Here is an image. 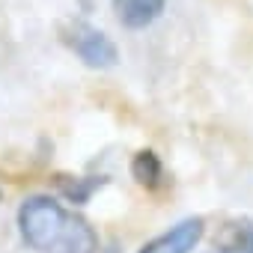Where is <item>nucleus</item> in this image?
Here are the masks:
<instances>
[{
	"instance_id": "obj_3",
	"label": "nucleus",
	"mask_w": 253,
	"mask_h": 253,
	"mask_svg": "<svg viewBox=\"0 0 253 253\" xmlns=\"http://www.w3.org/2000/svg\"><path fill=\"white\" fill-rule=\"evenodd\" d=\"M203 232H206V220L203 217H185V220L173 223L167 232H161L152 241H146L137 253H191L200 244Z\"/></svg>"
},
{
	"instance_id": "obj_6",
	"label": "nucleus",
	"mask_w": 253,
	"mask_h": 253,
	"mask_svg": "<svg viewBox=\"0 0 253 253\" xmlns=\"http://www.w3.org/2000/svg\"><path fill=\"white\" fill-rule=\"evenodd\" d=\"M223 241L238 244L247 253H253V220H235V223H229L226 232H223Z\"/></svg>"
},
{
	"instance_id": "obj_4",
	"label": "nucleus",
	"mask_w": 253,
	"mask_h": 253,
	"mask_svg": "<svg viewBox=\"0 0 253 253\" xmlns=\"http://www.w3.org/2000/svg\"><path fill=\"white\" fill-rule=\"evenodd\" d=\"M110 6L125 30H146L164 15L167 0H110Z\"/></svg>"
},
{
	"instance_id": "obj_5",
	"label": "nucleus",
	"mask_w": 253,
	"mask_h": 253,
	"mask_svg": "<svg viewBox=\"0 0 253 253\" xmlns=\"http://www.w3.org/2000/svg\"><path fill=\"white\" fill-rule=\"evenodd\" d=\"M131 176H134L137 185L152 191V188H158L164 182V164L152 149H140L134 155V161H131Z\"/></svg>"
},
{
	"instance_id": "obj_2",
	"label": "nucleus",
	"mask_w": 253,
	"mask_h": 253,
	"mask_svg": "<svg viewBox=\"0 0 253 253\" xmlns=\"http://www.w3.org/2000/svg\"><path fill=\"white\" fill-rule=\"evenodd\" d=\"M63 42L66 48L89 69H113L119 63V51L113 45V39L107 33H101L98 27H92L89 21H69L63 27Z\"/></svg>"
},
{
	"instance_id": "obj_7",
	"label": "nucleus",
	"mask_w": 253,
	"mask_h": 253,
	"mask_svg": "<svg viewBox=\"0 0 253 253\" xmlns=\"http://www.w3.org/2000/svg\"><path fill=\"white\" fill-rule=\"evenodd\" d=\"M101 185H104V176H98V179L92 176L89 182H75V185H66V182H63V194H66L72 203H86L89 194H92L95 188H101Z\"/></svg>"
},
{
	"instance_id": "obj_8",
	"label": "nucleus",
	"mask_w": 253,
	"mask_h": 253,
	"mask_svg": "<svg viewBox=\"0 0 253 253\" xmlns=\"http://www.w3.org/2000/svg\"><path fill=\"white\" fill-rule=\"evenodd\" d=\"M206 253H247L244 247H238V244H229V241H223L220 247H214V250H206Z\"/></svg>"
},
{
	"instance_id": "obj_1",
	"label": "nucleus",
	"mask_w": 253,
	"mask_h": 253,
	"mask_svg": "<svg viewBox=\"0 0 253 253\" xmlns=\"http://www.w3.org/2000/svg\"><path fill=\"white\" fill-rule=\"evenodd\" d=\"M18 232L36 253H98V235L51 194H33L18 206Z\"/></svg>"
}]
</instances>
